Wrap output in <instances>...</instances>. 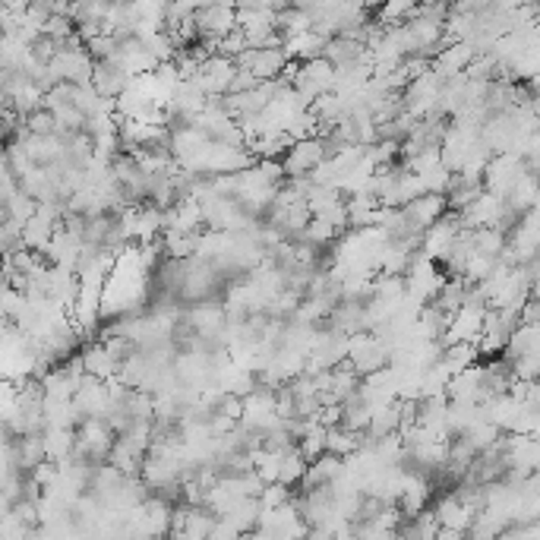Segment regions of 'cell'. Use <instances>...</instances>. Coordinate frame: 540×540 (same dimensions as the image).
I'll return each mask as SVG.
<instances>
[{
    "mask_svg": "<svg viewBox=\"0 0 540 540\" xmlns=\"http://www.w3.org/2000/svg\"><path fill=\"white\" fill-rule=\"evenodd\" d=\"M149 262L143 256L139 243H130L118 253L114 269L105 281L101 294V317H127L137 313L146 300V279H149Z\"/></svg>",
    "mask_w": 540,
    "mask_h": 540,
    "instance_id": "6da1fadb",
    "label": "cell"
},
{
    "mask_svg": "<svg viewBox=\"0 0 540 540\" xmlns=\"http://www.w3.org/2000/svg\"><path fill=\"white\" fill-rule=\"evenodd\" d=\"M392 360V348L376 336V332L360 329L348 338V364L355 366L360 376H370V373L389 366Z\"/></svg>",
    "mask_w": 540,
    "mask_h": 540,
    "instance_id": "7a4b0ae2",
    "label": "cell"
},
{
    "mask_svg": "<svg viewBox=\"0 0 540 540\" xmlns=\"http://www.w3.org/2000/svg\"><path fill=\"white\" fill-rule=\"evenodd\" d=\"M336 76H338V67L329 61V57H323V54L310 57V61H300V70H298V80H294V89H298V92L313 105L319 95L336 92Z\"/></svg>",
    "mask_w": 540,
    "mask_h": 540,
    "instance_id": "3957f363",
    "label": "cell"
},
{
    "mask_svg": "<svg viewBox=\"0 0 540 540\" xmlns=\"http://www.w3.org/2000/svg\"><path fill=\"white\" fill-rule=\"evenodd\" d=\"M237 70H241V63H237V57H228V54H209L203 63V70H199L193 80H196V86L203 89L205 95H228L231 92V82H234Z\"/></svg>",
    "mask_w": 540,
    "mask_h": 540,
    "instance_id": "277c9868",
    "label": "cell"
},
{
    "mask_svg": "<svg viewBox=\"0 0 540 540\" xmlns=\"http://www.w3.org/2000/svg\"><path fill=\"white\" fill-rule=\"evenodd\" d=\"M525 171V158L516 156V152H499V156L490 158L484 171V186L497 196H509V190L516 186V180L522 177Z\"/></svg>",
    "mask_w": 540,
    "mask_h": 540,
    "instance_id": "5b68a950",
    "label": "cell"
},
{
    "mask_svg": "<svg viewBox=\"0 0 540 540\" xmlns=\"http://www.w3.org/2000/svg\"><path fill=\"white\" fill-rule=\"evenodd\" d=\"M326 158H329V149H326L323 137L298 139V143L285 152V171L288 177H307L317 165H323Z\"/></svg>",
    "mask_w": 540,
    "mask_h": 540,
    "instance_id": "8992f818",
    "label": "cell"
},
{
    "mask_svg": "<svg viewBox=\"0 0 540 540\" xmlns=\"http://www.w3.org/2000/svg\"><path fill=\"white\" fill-rule=\"evenodd\" d=\"M199 38H224L228 32L237 29V6L231 0H215L209 6H199L196 13Z\"/></svg>",
    "mask_w": 540,
    "mask_h": 540,
    "instance_id": "52a82bcc",
    "label": "cell"
},
{
    "mask_svg": "<svg viewBox=\"0 0 540 540\" xmlns=\"http://www.w3.org/2000/svg\"><path fill=\"white\" fill-rule=\"evenodd\" d=\"M105 61H111L114 67H120L127 76H139V73H152V70L158 67V61L149 54V48H146L143 42H139L137 35H127L118 42V48L111 51V57H105Z\"/></svg>",
    "mask_w": 540,
    "mask_h": 540,
    "instance_id": "ba28073f",
    "label": "cell"
},
{
    "mask_svg": "<svg viewBox=\"0 0 540 540\" xmlns=\"http://www.w3.org/2000/svg\"><path fill=\"white\" fill-rule=\"evenodd\" d=\"M465 228L461 224V215L455 212V215H442L436 224H430L427 231H423V243H421V250L427 256H433V260H446L449 253H452V247H455V241H459V231Z\"/></svg>",
    "mask_w": 540,
    "mask_h": 540,
    "instance_id": "9c48e42d",
    "label": "cell"
},
{
    "mask_svg": "<svg viewBox=\"0 0 540 540\" xmlns=\"http://www.w3.org/2000/svg\"><path fill=\"white\" fill-rule=\"evenodd\" d=\"M484 317H487V307H480V304L459 307V310L452 313V319H449V329H446V336H442V342L446 345L478 342L480 345V336H484Z\"/></svg>",
    "mask_w": 540,
    "mask_h": 540,
    "instance_id": "30bf717a",
    "label": "cell"
},
{
    "mask_svg": "<svg viewBox=\"0 0 540 540\" xmlns=\"http://www.w3.org/2000/svg\"><path fill=\"white\" fill-rule=\"evenodd\" d=\"M73 402L76 408H80L82 421H86V417H105L108 404H111V385H108V379H99L89 373L80 389H76Z\"/></svg>",
    "mask_w": 540,
    "mask_h": 540,
    "instance_id": "8fae6325",
    "label": "cell"
},
{
    "mask_svg": "<svg viewBox=\"0 0 540 540\" xmlns=\"http://www.w3.org/2000/svg\"><path fill=\"white\" fill-rule=\"evenodd\" d=\"M288 61L291 57L285 54V48H247L237 57V63L247 67L250 73H256L260 80H279L281 70L288 67Z\"/></svg>",
    "mask_w": 540,
    "mask_h": 540,
    "instance_id": "7c38bea8",
    "label": "cell"
},
{
    "mask_svg": "<svg viewBox=\"0 0 540 540\" xmlns=\"http://www.w3.org/2000/svg\"><path fill=\"white\" fill-rule=\"evenodd\" d=\"M436 518H440V525L446 531H459V535H468L474 525V518H478V509L474 506H468L465 499L459 497V490L455 493H446V497L436 503Z\"/></svg>",
    "mask_w": 540,
    "mask_h": 540,
    "instance_id": "4fadbf2b",
    "label": "cell"
},
{
    "mask_svg": "<svg viewBox=\"0 0 540 540\" xmlns=\"http://www.w3.org/2000/svg\"><path fill=\"white\" fill-rule=\"evenodd\" d=\"M474 57H478V51H474L471 42H449L433 54V70L442 76V80H449V76L465 73L468 63H471Z\"/></svg>",
    "mask_w": 540,
    "mask_h": 540,
    "instance_id": "5bb4252c",
    "label": "cell"
},
{
    "mask_svg": "<svg viewBox=\"0 0 540 540\" xmlns=\"http://www.w3.org/2000/svg\"><path fill=\"white\" fill-rule=\"evenodd\" d=\"M446 209H449L446 193H421V196L411 199V203L404 205V215H408L421 231H427L430 224H436L442 215H446Z\"/></svg>",
    "mask_w": 540,
    "mask_h": 540,
    "instance_id": "9a60e30c",
    "label": "cell"
},
{
    "mask_svg": "<svg viewBox=\"0 0 540 540\" xmlns=\"http://www.w3.org/2000/svg\"><path fill=\"white\" fill-rule=\"evenodd\" d=\"M323 57H329L336 67H351V63H360V61H373L366 42L351 38V35H332L323 48Z\"/></svg>",
    "mask_w": 540,
    "mask_h": 540,
    "instance_id": "2e32d148",
    "label": "cell"
},
{
    "mask_svg": "<svg viewBox=\"0 0 540 540\" xmlns=\"http://www.w3.org/2000/svg\"><path fill=\"white\" fill-rule=\"evenodd\" d=\"M313 212L310 205H307V199H300V203H288V205H272V215H269V224H275V228H281L288 237L294 234H304V228L310 224Z\"/></svg>",
    "mask_w": 540,
    "mask_h": 540,
    "instance_id": "e0dca14e",
    "label": "cell"
},
{
    "mask_svg": "<svg viewBox=\"0 0 540 540\" xmlns=\"http://www.w3.org/2000/svg\"><path fill=\"white\" fill-rule=\"evenodd\" d=\"M506 199H509V205L518 212V215H528L531 209H537V203H540V171L525 168L522 177L516 180V186H512Z\"/></svg>",
    "mask_w": 540,
    "mask_h": 540,
    "instance_id": "ac0fdd59",
    "label": "cell"
},
{
    "mask_svg": "<svg viewBox=\"0 0 540 540\" xmlns=\"http://www.w3.org/2000/svg\"><path fill=\"white\" fill-rule=\"evenodd\" d=\"M82 360H86V370L99 379H114L120 373V360L111 355L105 342H92L82 348Z\"/></svg>",
    "mask_w": 540,
    "mask_h": 540,
    "instance_id": "d6986e66",
    "label": "cell"
},
{
    "mask_svg": "<svg viewBox=\"0 0 540 540\" xmlns=\"http://www.w3.org/2000/svg\"><path fill=\"white\" fill-rule=\"evenodd\" d=\"M342 471H345V459H342V455L323 452L319 459L310 461V468H307L304 487H307V490H310V487H329Z\"/></svg>",
    "mask_w": 540,
    "mask_h": 540,
    "instance_id": "ffe728a7",
    "label": "cell"
},
{
    "mask_svg": "<svg viewBox=\"0 0 540 540\" xmlns=\"http://www.w3.org/2000/svg\"><path fill=\"white\" fill-rule=\"evenodd\" d=\"M76 433L73 427H44V449L51 461H70L76 459Z\"/></svg>",
    "mask_w": 540,
    "mask_h": 540,
    "instance_id": "44dd1931",
    "label": "cell"
},
{
    "mask_svg": "<svg viewBox=\"0 0 540 540\" xmlns=\"http://www.w3.org/2000/svg\"><path fill=\"white\" fill-rule=\"evenodd\" d=\"M133 76H127L120 67H114L111 61H95V76H92V86L99 89L101 95L108 99H118L127 86H130Z\"/></svg>",
    "mask_w": 540,
    "mask_h": 540,
    "instance_id": "7402d4cb",
    "label": "cell"
},
{
    "mask_svg": "<svg viewBox=\"0 0 540 540\" xmlns=\"http://www.w3.org/2000/svg\"><path fill=\"white\" fill-rule=\"evenodd\" d=\"M326 42H329V38H323L313 29L298 32V35H285V54L291 57V61H310V57L323 54Z\"/></svg>",
    "mask_w": 540,
    "mask_h": 540,
    "instance_id": "603a6c76",
    "label": "cell"
},
{
    "mask_svg": "<svg viewBox=\"0 0 540 540\" xmlns=\"http://www.w3.org/2000/svg\"><path fill=\"white\" fill-rule=\"evenodd\" d=\"M506 247H509V231H506V228H499V224L474 228V250H480L484 256L499 260V256L506 253Z\"/></svg>",
    "mask_w": 540,
    "mask_h": 540,
    "instance_id": "cb8c5ba5",
    "label": "cell"
},
{
    "mask_svg": "<svg viewBox=\"0 0 540 540\" xmlns=\"http://www.w3.org/2000/svg\"><path fill=\"white\" fill-rule=\"evenodd\" d=\"M480 355H484V351H480L478 342H452V345H446V351H442V364H446L452 373H459V370H465V366L478 364Z\"/></svg>",
    "mask_w": 540,
    "mask_h": 540,
    "instance_id": "d4e9b609",
    "label": "cell"
},
{
    "mask_svg": "<svg viewBox=\"0 0 540 540\" xmlns=\"http://www.w3.org/2000/svg\"><path fill=\"white\" fill-rule=\"evenodd\" d=\"M196 241H199V234H190V231H177V228H168L162 234L165 253H168L171 260H190V256H196Z\"/></svg>",
    "mask_w": 540,
    "mask_h": 540,
    "instance_id": "484cf974",
    "label": "cell"
},
{
    "mask_svg": "<svg viewBox=\"0 0 540 540\" xmlns=\"http://www.w3.org/2000/svg\"><path fill=\"white\" fill-rule=\"evenodd\" d=\"M338 228L329 222V218H319V215H313L310 218V224L304 228V234L298 237V241H307V243H313V247H332V243L338 241Z\"/></svg>",
    "mask_w": 540,
    "mask_h": 540,
    "instance_id": "4316f807",
    "label": "cell"
},
{
    "mask_svg": "<svg viewBox=\"0 0 540 540\" xmlns=\"http://www.w3.org/2000/svg\"><path fill=\"white\" fill-rule=\"evenodd\" d=\"M313 29V16L300 6H285L279 10V32L281 35H298V32Z\"/></svg>",
    "mask_w": 540,
    "mask_h": 540,
    "instance_id": "83f0119b",
    "label": "cell"
},
{
    "mask_svg": "<svg viewBox=\"0 0 540 540\" xmlns=\"http://www.w3.org/2000/svg\"><path fill=\"white\" fill-rule=\"evenodd\" d=\"M497 262L499 260H493V256H484L480 250H474L471 256H468V262H465V272H461V279L468 281V285H478V281H484L487 275L497 269Z\"/></svg>",
    "mask_w": 540,
    "mask_h": 540,
    "instance_id": "f1b7e54d",
    "label": "cell"
},
{
    "mask_svg": "<svg viewBox=\"0 0 540 540\" xmlns=\"http://www.w3.org/2000/svg\"><path fill=\"white\" fill-rule=\"evenodd\" d=\"M23 124H25V130L35 133V137H51V133H57V118L48 105L38 108V111H32Z\"/></svg>",
    "mask_w": 540,
    "mask_h": 540,
    "instance_id": "f546056e",
    "label": "cell"
},
{
    "mask_svg": "<svg viewBox=\"0 0 540 540\" xmlns=\"http://www.w3.org/2000/svg\"><path fill=\"white\" fill-rule=\"evenodd\" d=\"M260 499H262V509H279V506L291 503V487L275 480V484H266V490H262Z\"/></svg>",
    "mask_w": 540,
    "mask_h": 540,
    "instance_id": "4dcf8cb0",
    "label": "cell"
},
{
    "mask_svg": "<svg viewBox=\"0 0 540 540\" xmlns=\"http://www.w3.org/2000/svg\"><path fill=\"white\" fill-rule=\"evenodd\" d=\"M61 48H63V44L57 42V38H51V35H42L38 42H32V54H35L42 63H51V61H54V54H57Z\"/></svg>",
    "mask_w": 540,
    "mask_h": 540,
    "instance_id": "1f68e13d",
    "label": "cell"
},
{
    "mask_svg": "<svg viewBox=\"0 0 540 540\" xmlns=\"http://www.w3.org/2000/svg\"><path fill=\"white\" fill-rule=\"evenodd\" d=\"M260 82H262L260 76L250 73L247 67H241V70H237V76H234V82H231V92H247V89H256Z\"/></svg>",
    "mask_w": 540,
    "mask_h": 540,
    "instance_id": "d6a6232c",
    "label": "cell"
}]
</instances>
